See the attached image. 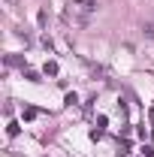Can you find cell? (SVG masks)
I'll return each mask as SVG.
<instances>
[{
    "mask_svg": "<svg viewBox=\"0 0 154 157\" xmlns=\"http://www.w3.org/2000/svg\"><path fill=\"white\" fill-rule=\"evenodd\" d=\"M94 12H97V0H70L67 3V18L76 24H88Z\"/></svg>",
    "mask_w": 154,
    "mask_h": 157,
    "instance_id": "1",
    "label": "cell"
},
{
    "mask_svg": "<svg viewBox=\"0 0 154 157\" xmlns=\"http://www.w3.org/2000/svg\"><path fill=\"white\" fill-rule=\"evenodd\" d=\"M142 33L148 39H154V21H145V24H142Z\"/></svg>",
    "mask_w": 154,
    "mask_h": 157,
    "instance_id": "2",
    "label": "cell"
},
{
    "mask_svg": "<svg viewBox=\"0 0 154 157\" xmlns=\"http://www.w3.org/2000/svg\"><path fill=\"white\" fill-rule=\"evenodd\" d=\"M45 76H58V63H55V60L45 63Z\"/></svg>",
    "mask_w": 154,
    "mask_h": 157,
    "instance_id": "3",
    "label": "cell"
},
{
    "mask_svg": "<svg viewBox=\"0 0 154 157\" xmlns=\"http://www.w3.org/2000/svg\"><path fill=\"white\" fill-rule=\"evenodd\" d=\"M18 130H21L18 124H15V121H9V127H6V133H9V136H18Z\"/></svg>",
    "mask_w": 154,
    "mask_h": 157,
    "instance_id": "4",
    "label": "cell"
},
{
    "mask_svg": "<svg viewBox=\"0 0 154 157\" xmlns=\"http://www.w3.org/2000/svg\"><path fill=\"white\" fill-rule=\"evenodd\" d=\"M139 151H142V157H154V148H151V145H142Z\"/></svg>",
    "mask_w": 154,
    "mask_h": 157,
    "instance_id": "5",
    "label": "cell"
}]
</instances>
